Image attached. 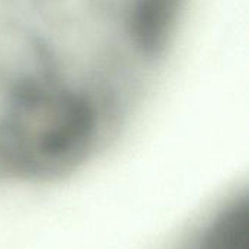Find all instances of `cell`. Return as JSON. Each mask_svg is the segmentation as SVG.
Segmentation results:
<instances>
[]
</instances>
